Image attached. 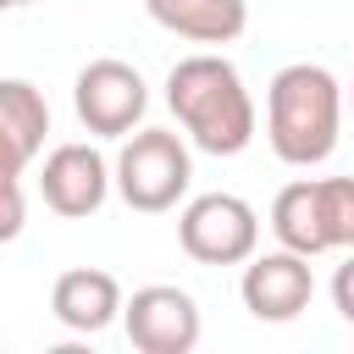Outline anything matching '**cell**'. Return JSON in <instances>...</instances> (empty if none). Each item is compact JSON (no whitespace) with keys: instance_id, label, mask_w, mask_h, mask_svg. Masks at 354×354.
Returning a JSON list of instances; mask_svg holds the SVG:
<instances>
[{"instance_id":"cell-1","label":"cell","mask_w":354,"mask_h":354,"mask_svg":"<svg viewBox=\"0 0 354 354\" xmlns=\"http://www.w3.org/2000/svg\"><path fill=\"white\" fill-rule=\"evenodd\" d=\"M166 105H171L183 138L205 155H243L254 144L260 116L227 55H210V50L183 55L166 72Z\"/></svg>"},{"instance_id":"cell-2","label":"cell","mask_w":354,"mask_h":354,"mask_svg":"<svg viewBox=\"0 0 354 354\" xmlns=\"http://www.w3.org/2000/svg\"><path fill=\"white\" fill-rule=\"evenodd\" d=\"M343 133V83L315 61H288L266 83V138L282 166L332 160Z\"/></svg>"},{"instance_id":"cell-3","label":"cell","mask_w":354,"mask_h":354,"mask_svg":"<svg viewBox=\"0 0 354 354\" xmlns=\"http://www.w3.org/2000/svg\"><path fill=\"white\" fill-rule=\"evenodd\" d=\"M271 232L293 254L354 249V177H299L271 199Z\"/></svg>"},{"instance_id":"cell-4","label":"cell","mask_w":354,"mask_h":354,"mask_svg":"<svg viewBox=\"0 0 354 354\" xmlns=\"http://www.w3.org/2000/svg\"><path fill=\"white\" fill-rule=\"evenodd\" d=\"M111 183H116L122 205L138 210V216L177 210V199H183L188 183H194L188 138L171 133V127H133V133L122 138V155H116V166H111Z\"/></svg>"},{"instance_id":"cell-5","label":"cell","mask_w":354,"mask_h":354,"mask_svg":"<svg viewBox=\"0 0 354 354\" xmlns=\"http://www.w3.org/2000/svg\"><path fill=\"white\" fill-rule=\"evenodd\" d=\"M177 243L199 266H243L260 249V210L238 194H199L177 216Z\"/></svg>"},{"instance_id":"cell-6","label":"cell","mask_w":354,"mask_h":354,"mask_svg":"<svg viewBox=\"0 0 354 354\" xmlns=\"http://www.w3.org/2000/svg\"><path fill=\"white\" fill-rule=\"evenodd\" d=\"M72 111H77V122L94 138H127L144 122V111H149V88H144L138 66H127L116 55H100V61H88L77 72Z\"/></svg>"},{"instance_id":"cell-7","label":"cell","mask_w":354,"mask_h":354,"mask_svg":"<svg viewBox=\"0 0 354 354\" xmlns=\"http://www.w3.org/2000/svg\"><path fill=\"white\" fill-rule=\"evenodd\" d=\"M122 326L138 354H188L205 332L194 293L177 282H149L133 299H122Z\"/></svg>"},{"instance_id":"cell-8","label":"cell","mask_w":354,"mask_h":354,"mask_svg":"<svg viewBox=\"0 0 354 354\" xmlns=\"http://www.w3.org/2000/svg\"><path fill=\"white\" fill-rule=\"evenodd\" d=\"M238 293H243V310L254 315V321H271V326H282V321H299L304 310H310V299H315V271H310V254H293V249H271V254H249L243 260V282H238Z\"/></svg>"},{"instance_id":"cell-9","label":"cell","mask_w":354,"mask_h":354,"mask_svg":"<svg viewBox=\"0 0 354 354\" xmlns=\"http://www.w3.org/2000/svg\"><path fill=\"white\" fill-rule=\"evenodd\" d=\"M39 194L55 216L66 221H83L105 205L111 194V166L94 144H55L44 155V171H39Z\"/></svg>"},{"instance_id":"cell-10","label":"cell","mask_w":354,"mask_h":354,"mask_svg":"<svg viewBox=\"0 0 354 354\" xmlns=\"http://www.w3.org/2000/svg\"><path fill=\"white\" fill-rule=\"evenodd\" d=\"M50 315H55L66 332L94 337V332H105L111 321H122V282H116L111 271H100V266H72V271H61L55 288H50Z\"/></svg>"},{"instance_id":"cell-11","label":"cell","mask_w":354,"mask_h":354,"mask_svg":"<svg viewBox=\"0 0 354 354\" xmlns=\"http://www.w3.org/2000/svg\"><path fill=\"white\" fill-rule=\"evenodd\" d=\"M144 11L188 44H232L249 28V0H144Z\"/></svg>"},{"instance_id":"cell-12","label":"cell","mask_w":354,"mask_h":354,"mask_svg":"<svg viewBox=\"0 0 354 354\" xmlns=\"http://www.w3.org/2000/svg\"><path fill=\"white\" fill-rule=\"evenodd\" d=\"M0 122L39 155L44 149V133H50V100L28 77H0Z\"/></svg>"},{"instance_id":"cell-13","label":"cell","mask_w":354,"mask_h":354,"mask_svg":"<svg viewBox=\"0 0 354 354\" xmlns=\"http://www.w3.org/2000/svg\"><path fill=\"white\" fill-rule=\"evenodd\" d=\"M28 227V194L17 177H0V243H11Z\"/></svg>"},{"instance_id":"cell-14","label":"cell","mask_w":354,"mask_h":354,"mask_svg":"<svg viewBox=\"0 0 354 354\" xmlns=\"http://www.w3.org/2000/svg\"><path fill=\"white\" fill-rule=\"evenodd\" d=\"M28 166H33V149H28V144L0 122V177H22Z\"/></svg>"},{"instance_id":"cell-15","label":"cell","mask_w":354,"mask_h":354,"mask_svg":"<svg viewBox=\"0 0 354 354\" xmlns=\"http://www.w3.org/2000/svg\"><path fill=\"white\" fill-rule=\"evenodd\" d=\"M332 304H337V315L354 326V254L332 271Z\"/></svg>"},{"instance_id":"cell-16","label":"cell","mask_w":354,"mask_h":354,"mask_svg":"<svg viewBox=\"0 0 354 354\" xmlns=\"http://www.w3.org/2000/svg\"><path fill=\"white\" fill-rule=\"evenodd\" d=\"M343 105H348V111H354V83H348V88H343Z\"/></svg>"},{"instance_id":"cell-17","label":"cell","mask_w":354,"mask_h":354,"mask_svg":"<svg viewBox=\"0 0 354 354\" xmlns=\"http://www.w3.org/2000/svg\"><path fill=\"white\" fill-rule=\"evenodd\" d=\"M11 6H17V0H0V11H11Z\"/></svg>"},{"instance_id":"cell-18","label":"cell","mask_w":354,"mask_h":354,"mask_svg":"<svg viewBox=\"0 0 354 354\" xmlns=\"http://www.w3.org/2000/svg\"><path fill=\"white\" fill-rule=\"evenodd\" d=\"M17 6H39V0H17Z\"/></svg>"}]
</instances>
